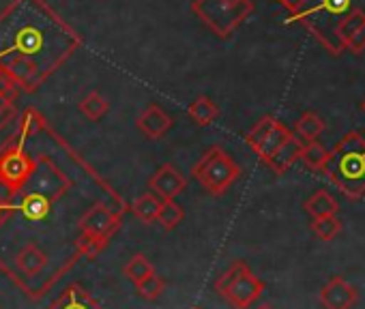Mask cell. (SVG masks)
<instances>
[{"label": "cell", "instance_id": "cell-7", "mask_svg": "<svg viewBox=\"0 0 365 309\" xmlns=\"http://www.w3.org/2000/svg\"><path fill=\"white\" fill-rule=\"evenodd\" d=\"M35 168H37V157H33L24 148V142L11 135L9 142L0 148V185L14 198H18L24 192L26 183L31 181Z\"/></svg>", "mask_w": 365, "mask_h": 309}, {"label": "cell", "instance_id": "cell-25", "mask_svg": "<svg viewBox=\"0 0 365 309\" xmlns=\"http://www.w3.org/2000/svg\"><path fill=\"white\" fill-rule=\"evenodd\" d=\"M182 219H185V211L182 206L176 202V200H163L161 202V209H159V215H157V224L163 228V230H174Z\"/></svg>", "mask_w": 365, "mask_h": 309}, {"label": "cell", "instance_id": "cell-17", "mask_svg": "<svg viewBox=\"0 0 365 309\" xmlns=\"http://www.w3.org/2000/svg\"><path fill=\"white\" fill-rule=\"evenodd\" d=\"M48 262V253L35 241L26 243L16 256V266L24 277H39L46 271Z\"/></svg>", "mask_w": 365, "mask_h": 309}, {"label": "cell", "instance_id": "cell-23", "mask_svg": "<svg viewBox=\"0 0 365 309\" xmlns=\"http://www.w3.org/2000/svg\"><path fill=\"white\" fill-rule=\"evenodd\" d=\"M159 209H161V200L155 196V194H142L140 198L133 200L131 204V211L133 215L142 221V224H155L157 221V215H159Z\"/></svg>", "mask_w": 365, "mask_h": 309}, {"label": "cell", "instance_id": "cell-11", "mask_svg": "<svg viewBox=\"0 0 365 309\" xmlns=\"http://www.w3.org/2000/svg\"><path fill=\"white\" fill-rule=\"evenodd\" d=\"M0 69H3L18 84L20 93H35L48 80L41 73V69L33 61H29L24 56H16V58H9L5 63H0Z\"/></svg>", "mask_w": 365, "mask_h": 309}, {"label": "cell", "instance_id": "cell-6", "mask_svg": "<svg viewBox=\"0 0 365 309\" xmlns=\"http://www.w3.org/2000/svg\"><path fill=\"white\" fill-rule=\"evenodd\" d=\"M217 294L235 309H250L264 292V281L252 273L247 262L235 260L217 279Z\"/></svg>", "mask_w": 365, "mask_h": 309}, {"label": "cell", "instance_id": "cell-12", "mask_svg": "<svg viewBox=\"0 0 365 309\" xmlns=\"http://www.w3.org/2000/svg\"><path fill=\"white\" fill-rule=\"evenodd\" d=\"M187 187V179L182 177L172 164H163L157 168V172H153V177L148 179V189L150 194H155L161 202L163 200H176Z\"/></svg>", "mask_w": 365, "mask_h": 309}, {"label": "cell", "instance_id": "cell-37", "mask_svg": "<svg viewBox=\"0 0 365 309\" xmlns=\"http://www.w3.org/2000/svg\"><path fill=\"white\" fill-rule=\"evenodd\" d=\"M361 110H363V112H365V101H363V103H361Z\"/></svg>", "mask_w": 365, "mask_h": 309}, {"label": "cell", "instance_id": "cell-36", "mask_svg": "<svg viewBox=\"0 0 365 309\" xmlns=\"http://www.w3.org/2000/svg\"><path fill=\"white\" fill-rule=\"evenodd\" d=\"M256 309H275V307H273V305H269V303H260Z\"/></svg>", "mask_w": 365, "mask_h": 309}, {"label": "cell", "instance_id": "cell-19", "mask_svg": "<svg viewBox=\"0 0 365 309\" xmlns=\"http://www.w3.org/2000/svg\"><path fill=\"white\" fill-rule=\"evenodd\" d=\"M303 209H305V213H307L312 219H318V217L337 215L339 204H337V200H335L327 189H318V192H314V194L305 200Z\"/></svg>", "mask_w": 365, "mask_h": 309}, {"label": "cell", "instance_id": "cell-15", "mask_svg": "<svg viewBox=\"0 0 365 309\" xmlns=\"http://www.w3.org/2000/svg\"><path fill=\"white\" fill-rule=\"evenodd\" d=\"M303 146L305 142H301L294 133L271 154V157L264 162V166L275 172V174H284L286 170H290L299 159H301V154H303Z\"/></svg>", "mask_w": 365, "mask_h": 309}, {"label": "cell", "instance_id": "cell-5", "mask_svg": "<svg viewBox=\"0 0 365 309\" xmlns=\"http://www.w3.org/2000/svg\"><path fill=\"white\" fill-rule=\"evenodd\" d=\"M194 179L200 183V187L209 194V196H224L241 177V168L239 164L230 157L228 150L222 146H211L202 157L198 159V164L192 170Z\"/></svg>", "mask_w": 365, "mask_h": 309}, {"label": "cell", "instance_id": "cell-9", "mask_svg": "<svg viewBox=\"0 0 365 309\" xmlns=\"http://www.w3.org/2000/svg\"><path fill=\"white\" fill-rule=\"evenodd\" d=\"M69 187H71V181L54 166V162L50 157L41 154V157H37V168L24 189L39 194V196L48 198L50 202H56L69 192Z\"/></svg>", "mask_w": 365, "mask_h": 309}, {"label": "cell", "instance_id": "cell-18", "mask_svg": "<svg viewBox=\"0 0 365 309\" xmlns=\"http://www.w3.org/2000/svg\"><path fill=\"white\" fill-rule=\"evenodd\" d=\"M16 211L22 213V217L29 221H43L52 213V202L39 194L24 192L20 202H16Z\"/></svg>", "mask_w": 365, "mask_h": 309}, {"label": "cell", "instance_id": "cell-29", "mask_svg": "<svg viewBox=\"0 0 365 309\" xmlns=\"http://www.w3.org/2000/svg\"><path fill=\"white\" fill-rule=\"evenodd\" d=\"M327 159V148L316 140V142H307L303 146V154H301V162L312 170V172H320L322 164Z\"/></svg>", "mask_w": 365, "mask_h": 309}, {"label": "cell", "instance_id": "cell-26", "mask_svg": "<svg viewBox=\"0 0 365 309\" xmlns=\"http://www.w3.org/2000/svg\"><path fill=\"white\" fill-rule=\"evenodd\" d=\"M123 273L127 275V279L131 283H140L142 279H146L148 275L155 273V266L150 264V260L144 253H135L123 268Z\"/></svg>", "mask_w": 365, "mask_h": 309}, {"label": "cell", "instance_id": "cell-13", "mask_svg": "<svg viewBox=\"0 0 365 309\" xmlns=\"http://www.w3.org/2000/svg\"><path fill=\"white\" fill-rule=\"evenodd\" d=\"M318 298H320V305L324 309H352L359 300V292L341 275H333L320 288Z\"/></svg>", "mask_w": 365, "mask_h": 309}, {"label": "cell", "instance_id": "cell-24", "mask_svg": "<svg viewBox=\"0 0 365 309\" xmlns=\"http://www.w3.org/2000/svg\"><path fill=\"white\" fill-rule=\"evenodd\" d=\"M108 110H110L108 99H106L101 93H97V90H91V93L84 95L82 101H80V112H82V116L88 118V120H95V122L101 120V118L108 114Z\"/></svg>", "mask_w": 365, "mask_h": 309}, {"label": "cell", "instance_id": "cell-28", "mask_svg": "<svg viewBox=\"0 0 365 309\" xmlns=\"http://www.w3.org/2000/svg\"><path fill=\"white\" fill-rule=\"evenodd\" d=\"M106 241L97 239V236H91V234H84L80 232L78 239H76V253L80 258H88V260H95L103 249H106Z\"/></svg>", "mask_w": 365, "mask_h": 309}, {"label": "cell", "instance_id": "cell-30", "mask_svg": "<svg viewBox=\"0 0 365 309\" xmlns=\"http://www.w3.org/2000/svg\"><path fill=\"white\" fill-rule=\"evenodd\" d=\"M312 230L320 241H333L341 230V221L337 219V215L318 217V219H312Z\"/></svg>", "mask_w": 365, "mask_h": 309}, {"label": "cell", "instance_id": "cell-16", "mask_svg": "<svg viewBox=\"0 0 365 309\" xmlns=\"http://www.w3.org/2000/svg\"><path fill=\"white\" fill-rule=\"evenodd\" d=\"M46 309H103V307L80 283H69Z\"/></svg>", "mask_w": 365, "mask_h": 309}, {"label": "cell", "instance_id": "cell-38", "mask_svg": "<svg viewBox=\"0 0 365 309\" xmlns=\"http://www.w3.org/2000/svg\"><path fill=\"white\" fill-rule=\"evenodd\" d=\"M194 309H200V307H194Z\"/></svg>", "mask_w": 365, "mask_h": 309}, {"label": "cell", "instance_id": "cell-31", "mask_svg": "<svg viewBox=\"0 0 365 309\" xmlns=\"http://www.w3.org/2000/svg\"><path fill=\"white\" fill-rule=\"evenodd\" d=\"M344 50H350L354 54H361L365 50V22L352 26L344 35Z\"/></svg>", "mask_w": 365, "mask_h": 309}, {"label": "cell", "instance_id": "cell-22", "mask_svg": "<svg viewBox=\"0 0 365 309\" xmlns=\"http://www.w3.org/2000/svg\"><path fill=\"white\" fill-rule=\"evenodd\" d=\"M324 131V120L316 112H303L294 122V135L301 142H316Z\"/></svg>", "mask_w": 365, "mask_h": 309}, {"label": "cell", "instance_id": "cell-21", "mask_svg": "<svg viewBox=\"0 0 365 309\" xmlns=\"http://www.w3.org/2000/svg\"><path fill=\"white\" fill-rule=\"evenodd\" d=\"M46 129V116L37 110V108H26L20 116L18 122V131L14 133L20 142H26L29 137H35L37 133H41Z\"/></svg>", "mask_w": 365, "mask_h": 309}, {"label": "cell", "instance_id": "cell-4", "mask_svg": "<svg viewBox=\"0 0 365 309\" xmlns=\"http://www.w3.org/2000/svg\"><path fill=\"white\" fill-rule=\"evenodd\" d=\"M192 11L220 39H228L252 14V0H194Z\"/></svg>", "mask_w": 365, "mask_h": 309}, {"label": "cell", "instance_id": "cell-1", "mask_svg": "<svg viewBox=\"0 0 365 309\" xmlns=\"http://www.w3.org/2000/svg\"><path fill=\"white\" fill-rule=\"evenodd\" d=\"M82 43L78 31H73L46 0H11L0 11V63L24 56L50 78Z\"/></svg>", "mask_w": 365, "mask_h": 309}, {"label": "cell", "instance_id": "cell-14", "mask_svg": "<svg viewBox=\"0 0 365 309\" xmlns=\"http://www.w3.org/2000/svg\"><path fill=\"white\" fill-rule=\"evenodd\" d=\"M172 116L163 110V108H159L157 103H153V105H148L138 118H135V127H138V131L144 135V137H148V140H159V137H163L170 129H172Z\"/></svg>", "mask_w": 365, "mask_h": 309}, {"label": "cell", "instance_id": "cell-2", "mask_svg": "<svg viewBox=\"0 0 365 309\" xmlns=\"http://www.w3.org/2000/svg\"><path fill=\"white\" fill-rule=\"evenodd\" d=\"M290 22H299L327 52L341 54L344 35L365 22V0H305Z\"/></svg>", "mask_w": 365, "mask_h": 309}, {"label": "cell", "instance_id": "cell-35", "mask_svg": "<svg viewBox=\"0 0 365 309\" xmlns=\"http://www.w3.org/2000/svg\"><path fill=\"white\" fill-rule=\"evenodd\" d=\"M16 211V202H5V200H0V226H3Z\"/></svg>", "mask_w": 365, "mask_h": 309}, {"label": "cell", "instance_id": "cell-34", "mask_svg": "<svg viewBox=\"0 0 365 309\" xmlns=\"http://www.w3.org/2000/svg\"><path fill=\"white\" fill-rule=\"evenodd\" d=\"M277 3L290 14V20H292V18L303 9V3H305V0H277Z\"/></svg>", "mask_w": 365, "mask_h": 309}, {"label": "cell", "instance_id": "cell-8", "mask_svg": "<svg viewBox=\"0 0 365 309\" xmlns=\"http://www.w3.org/2000/svg\"><path fill=\"white\" fill-rule=\"evenodd\" d=\"M292 135V131L277 118L273 116H262L252 131L247 133L245 142L247 146L262 159V164L271 157V154Z\"/></svg>", "mask_w": 365, "mask_h": 309}, {"label": "cell", "instance_id": "cell-27", "mask_svg": "<svg viewBox=\"0 0 365 309\" xmlns=\"http://www.w3.org/2000/svg\"><path fill=\"white\" fill-rule=\"evenodd\" d=\"M135 292L144 300H157L165 292V279L161 275L153 273L146 279H142L140 283H135Z\"/></svg>", "mask_w": 365, "mask_h": 309}, {"label": "cell", "instance_id": "cell-33", "mask_svg": "<svg viewBox=\"0 0 365 309\" xmlns=\"http://www.w3.org/2000/svg\"><path fill=\"white\" fill-rule=\"evenodd\" d=\"M18 116V110L14 103H7V101H0V131H3L14 118Z\"/></svg>", "mask_w": 365, "mask_h": 309}, {"label": "cell", "instance_id": "cell-3", "mask_svg": "<svg viewBox=\"0 0 365 309\" xmlns=\"http://www.w3.org/2000/svg\"><path fill=\"white\" fill-rule=\"evenodd\" d=\"M341 194L350 200L365 196V135L361 131H348L331 150L320 168Z\"/></svg>", "mask_w": 365, "mask_h": 309}, {"label": "cell", "instance_id": "cell-20", "mask_svg": "<svg viewBox=\"0 0 365 309\" xmlns=\"http://www.w3.org/2000/svg\"><path fill=\"white\" fill-rule=\"evenodd\" d=\"M187 114H190V118H192L198 127H209V125H213V122L217 120L220 108H217V103H215L211 97L200 95V97H196V99L190 103Z\"/></svg>", "mask_w": 365, "mask_h": 309}, {"label": "cell", "instance_id": "cell-32", "mask_svg": "<svg viewBox=\"0 0 365 309\" xmlns=\"http://www.w3.org/2000/svg\"><path fill=\"white\" fill-rule=\"evenodd\" d=\"M20 97V88L18 84L0 69V101H7V103H16V99Z\"/></svg>", "mask_w": 365, "mask_h": 309}, {"label": "cell", "instance_id": "cell-10", "mask_svg": "<svg viewBox=\"0 0 365 309\" xmlns=\"http://www.w3.org/2000/svg\"><path fill=\"white\" fill-rule=\"evenodd\" d=\"M78 226H80V232L97 236L108 243L120 228V213H114L106 204H95L80 217Z\"/></svg>", "mask_w": 365, "mask_h": 309}]
</instances>
